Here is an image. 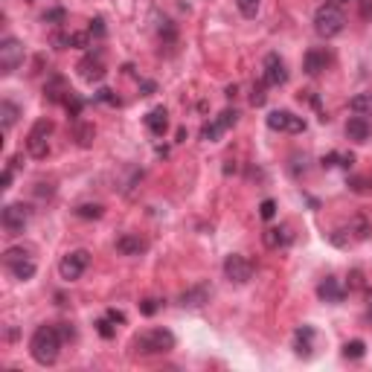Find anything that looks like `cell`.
Returning a JSON list of instances; mask_svg holds the SVG:
<instances>
[{"label":"cell","mask_w":372,"mask_h":372,"mask_svg":"<svg viewBox=\"0 0 372 372\" xmlns=\"http://www.w3.org/2000/svg\"><path fill=\"white\" fill-rule=\"evenodd\" d=\"M61 332H59V326H38L35 329V335L30 340V355H32V361L41 364V366H52L59 361V352H61Z\"/></svg>","instance_id":"obj_1"},{"label":"cell","mask_w":372,"mask_h":372,"mask_svg":"<svg viewBox=\"0 0 372 372\" xmlns=\"http://www.w3.org/2000/svg\"><path fill=\"white\" fill-rule=\"evenodd\" d=\"M134 355H166L175 349V335L169 329H146L131 343Z\"/></svg>","instance_id":"obj_2"},{"label":"cell","mask_w":372,"mask_h":372,"mask_svg":"<svg viewBox=\"0 0 372 372\" xmlns=\"http://www.w3.org/2000/svg\"><path fill=\"white\" fill-rule=\"evenodd\" d=\"M3 265H6V271L12 273L15 280H21V282H26V280H32L35 277V271H38V265H35V256H32V247H9V251L3 253Z\"/></svg>","instance_id":"obj_3"},{"label":"cell","mask_w":372,"mask_h":372,"mask_svg":"<svg viewBox=\"0 0 372 372\" xmlns=\"http://www.w3.org/2000/svg\"><path fill=\"white\" fill-rule=\"evenodd\" d=\"M343 26H346V18H343V12L337 3H323L320 9L314 12V32L320 38H335L343 32Z\"/></svg>","instance_id":"obj_4"},{"label":"cell","mask_w":372,"mask_h":372,"mask_svg":"<svg viewBox=\"0 0 372 372\" xmlns=\"http://www.w3.org/2000/svg\"><path fill=\"white\" fill-rule=\"evenodd\" d=\"M32 218V206L23 204V201H15V204H6L3 213H0V224H3L6 236H21L23 227L30 224Z\"/></svg>","instance_id":"obj_5"},{"label":"cell","mask_w":372,"mask_h":372,"mask_svg":"<svg viewBox=\"0 0 372 372\" xmlns=\"http://www.w3.org/2000/svg\"><path fill=\"white\" fill-rule=\"evenodd\" d=\"M50 134H52V119H38L35 126L30 128L26 134V151H30L32 157H47L50 151Z\"/></svg>","instance_id":"obj_6"},{"label":"cell","mask_w":372,"mask_h":372,"mask_svg":"<svg viewBox=\"0 0 372 372\" xmlns=\"http://www.w3.org/2000/svg\"><path fill=\"white\" fill-rule=\"evenodd\" d=\"M265 122H268L271 131H280V134H302V131H306V119L297 117L294 111H285V108L271 111L265 117Z\"/></svg>","instance_id":"obj_7"},{"label":"cell","mask_w":372,"mask_h":372,"mask_svg":"<svg viewBox=\"0 0 372 372\" xmlns=\"http://www.w3.org/2000/svg\"><path fill=\"white\" fill-rule=\"evenodd\" d=\"M88 265H90V253L88 251H70L59 262V277L64 282H76L81 273L88 271Z\"/></svg>","instance_id":"obj_8"},{"label":"cell","mask_w":372,"mask_h":372,"mask_svg":"<svg viewBox=\"0 0 372 372\" xmlns=\"http://www.w3.org/2000/svg\"><path fill=\"white\" fill-rule=\"evenodd\" d=\"M23 64V44L18 38H3L0 41V73L3 76H12Z\"/></svg>","instance_id":"obj_9"},{"label":"cell","mask_w":372,"mask_h":372,"mask_svg":"<svg viewBox=\"0 0 372 372\" xmlns=\"http://www.w3.org/2000/svg\"><path fill=\"white\" fill-rule=\"evenodd\" d=\"M236 122H239V111H236V108H227V111H222L218 117H213V122H206L204 131H201V137H204L206 143H218L233 126H236Z\"/></svg>","instance_id":"obj_10"},{"label":"cell","mask_w":372,"mask_h":372,"mask_svg":"<svg viewBox=\"0 0 372 372\" xmlns=\"http://www.w3.org/2000/svg\"><path fill=\"white\" fill-rule=\"evenodd\" d=\"M224 277L233 282V285H247L253 277V265L251 259H244L242 253H230L224 259Z\"/></svg>","instance_id":"obj_11"},{"label":"cell","mask_w":372,"mask_h":372,"mask_svg":"<svg viewBox=\"0 0 372 372\" xmlns=\"http://www.w3.org/2000/svg\"><path fill=\"white\" fill-rule=\"evenodd\" d=\"M262 81H265L268 88H280L288 81V67L280 59V52H268L265 61H262Z\"/></svg>","instance_id":"obj_12"},{"label":"cell","mask_w":372,"mask_h":372,"mask_svg":"<svg viewBox=\"0 0 372 372\" xmlns=\"http://www.w3.org/2000/svg\"><path fill=\"white\" fill-rule=\"evenodd\" d=\"M105 61H102V52H90V56H85L79 61V76L85 79V81H102L105 79Z\"/></svg>","instance_id":"obj_13"},{"label":"cell","mask_w":372,"mask_h":372,"mask_svg":"<svg viewBox=\"0 0 372 372\" xmlns=\"http://www.w3.org/2000/svg\"><path fill=\"white\" fill-rule=\"evenodd\" d=\"M117 251L122 256H140L148 251V242L140 236V233H126V236L117 239Z\"/></svg>","instance_id":"obj_14"},{"label":"cell","mask_w":372,"mask_h":372,"mask_svg":"<svg viewBox=\"0 0 372 372\" xmlns=\"http://www.w3.org/2000/svg\"><path fill=\"white\" fill-rule=\"evenodd\" d=\"M70 85H67V79L64 76H50V81H47V85H44V96H47V99L50 102H67V99H70Z\"/></svg>","instance_id":"obj_15"},{"label":"cell","mask_w":372,"mask_h":372,"mask_svg":"<svg viewBox=\"0 0 372 372\" xmlns=\"http://www.w3.org/2000/svg\"><path fill=\"white\" fill-rule=\"evenodd\" d=\"M329 61H332V56H329L326 50H309L306 52V59H302V70H306L309 76H320Z\"/></svg>","instance_id":"obj_16"},{"label":"cell","mask_w":372,"mask_h":372,"mask_svg":"<svg viewBox=\"0 0 372 372\" xmlns=\"http://www.w3.org/2000/svg\"><path fill=\"white\" fill-rule=\"evenodd\" d=\"M346 137L352 143H366L372 137V122L366 117H349L346 122Z\"/></svg>","instance_id":"obj_17"},{"label":"cell","mask_w":372,"mask_h":372,"mask_svg":"<svg viewBox=\"0 0 372 372\" xmlns=\"http://www.w3.org/2000/svg\"><path fill=\"white\" fill-rule=\"evenodd\" d=\"M210 297H213L210 285H195V288H189V291L181 294V306L184 309H201L204 302H210Z\"/></svg>","instance_id":"obj_18"},{"label":"cell","mask_w":372,"mask_h":372,"mask_svg":"<svg viewBox=\"0 0 372 372\" xmlns=\"http://www.w3.org/2000/svg\"><path fill=\"white\" fill-rule=\"evenodd\" d=\"M146 128L155 134V137H163L166 134V128H169V111L166 108H151V111L146 114Z\"/></svg>","instance_id":"obj_19"},{"label":"cell","mask_w":372,"mask_h":372,"mask_svg":"<svg viewBox=\"0 0 372 372\" xmlns=\"http://www.w3.org/2000/svg\"><path fill=\"white\" fill-rule=\"evenodd\" d=\"M317 297H320L323 302H340L343 297H346V291H343V285L335 277H326L320 285H317Z\"/></svg>","instance_id":"obj_20"},{"label":"cell","mask_w":372,"mask_h":372,"mask_svg":"<svg viewBox=\"0 0 372 372\" xmlns=\"http://www.w3.org/2000/svg\"><path fill=\"white\" fill-rule=\"evenodd\" d=\"M88 32H56L52 35V44L59 50H67V47H88Z\"/></svg>","instance_id":"obj_21"},{"label":"cell","mask_w":372,"mask_h":372,"mask_svg":"<svg viewBox=\"0 0 372 372\" xmlns=\"http://www.w3.org/2000/svg\"><path fill=\"white\" fill-rule=\"evenodd\" d=\"M265 244L273 247V251H277V247H288V244H291V230H288L285 224L265 230Z\"/></svg>","instance_id":"obj_22"},{"label":"cell","mask_w":372,"mask_h":372,"mask_svg":"<svg viewBox=\"0 0 372 372\" xmlns=\"http://www.w3.org/2000/svg\"><path fill=\"white\" fill-rule=\"evenodd\" d=\"M18 117H21V108L15 102H9V99L0 102V122H3V131H9L12 126H15Z\"/></svg>","instance_id":"obj_23"},{"label":"cell","mask_w":372,"mask_h":372,"mask_svg":"<svg viewBox=\"0 0 372 372\" xmlns=\"http://www.w3.org/2000/svg\"><path fill=\"white\" fill-rule=\"evenodd\" d=\"M349 108H352L358 117H372V90L352 96V99H349Z\"/></svg>","instance_id":"obj_24"},{"label":"cell","mask_w":372,"mask_h":372,"mask_svg":"<svg viewBox=\"0 0 372 372\" xmlns=\"http://www.w3.org/2000/svg\"><path fill=\"white\" fill-rule=\"evenodd\" d=\"M311 340H314V329L311 326H302L300 332H297V337H294V349H297V355H311Z\"/></svg>","instance_id":"obj_25"},{"label":"cell","mask_w":372,"mask_h":372,"mask_svg":"<svg viewBox=\"0 0 372 372\" xmlns=\"http://www.w3.org/2000/svg\"><path fill=\"white\" fill-rule=\"evenodd\" d=\"M236 6L244 18H256L259 9H262V0H236Z\"/></svg>","instance_id":"obj_26"},{"label":"cell","mask_w":372,"mask_h":372,"mask_svg":"<svg viewBox=\"0 0 372 372\" xmlns=\"http://www.w3.org/2000/svg\"><path fill=\"white\" fill-rule=\"evenodd\" d=\"M366 346H364V340H349L346 346H343V358H352V361H358V358H364Z\"/></svg>","instance_id":"obj_27"},{"label":"cell","mask_w":372,"mask_h":372,"mask_svg":"<svg viewBox=\"0 0 372 372\" xmlns=\"http://www.w3.org/2000/svg\"><path fill=\"white\" fill-rule=\"evenodd\" d=\"M76 215H81V218H102V206L99 204H81L76 210Z\"/></svg>","instance_id":"obj_28"},{"label":"cell","mask_w":372,"mask_h":372,"mask_svg":"<svg viewBox=\"0 0 372 372\" xmlns=\"http://www.w3.org/2000/svg\"><path fill=\"white\" fill-rule=\"evenodd\" d=\"M76 137H79L81 146H90V140H93V126H79V128H76Z\"/></svg>","instance_id":"obj_29"},{"label":"cell","mask_w":372,"mask_h":372,"mask_svg":"<svg viewBox=\"0 0 372 372\" xmlns=\"http://www.w3.org/2000/svg\"><path fill=\"white\" fill-rule=\"evenodd\" d=\"M259 215L265 218V222H268V218H273V215H277V204H273L271 198H268V201H262V206H259Z\"/></svg>","instance_id":"obj_30"},{"label":"cell","mask_w":372,"mask_h":372,"mask_svg":"<svg viewBox=\"0 0 372 372\" xmlns=\"http://www.w3.org/2000/svg\"><path fill=\"white\" fill-rule=\"evenodd\" d=\"M265 88H268V85L262 81V85H259V88H253V93H251V102H253L256 108H259V105H265Z\"/></svg>","instance_id":"obj_31"},{"label":"cell","mask_w":372,"mask_h":372,"mask_svg":"<svg viewBox=\"0 0 372 372\" xmlns=\"http://www.w3.org/2000/svg\"><path fill=\"white\" fill-rule=\"evenodd\" d=\"M96 329H99L102 337H114V329H111V317H105V320L96 323Z\"/></svg>","instance_id":"obj_32"},{"label":"cell","mask_w":372,"mask_h":372,"mask_svg":"<svg viewBox=\"0 0 372 372\" xmlns=\"http://www.w3.org/2000/svg\"><path fill=\"white\" fill-rule=\"evenodd\" d=\"M59 332H61L64 340H73V337H76V329H73L70 323H59Z\"/></svg>","instance_id":"obj_33"},{"label":"cell","mask_w":372,"mask_h":372,"mask_svg":"<svg viewBox=\"0 0 372 372\" xmlns=\"http://www.w3.org/2000/svg\"><path fill=\"white\" fill-rule=\"evenodd\" d=\"M140 311H143V314H155V311H157V300H143V302H140Z\"/></svg>","instance_id":"obj_34"},{"label":"cell","mask_w":372,"mask_h":372,"mask_svg":"<svg viewBox=\"0 0 372 372\" xmlns=\"http://www.w3.org/2000/svg\"><path fill=\"white\" fill-rule=\"evenodd\" d=\"M90 32L102 38V35H105V21H102V18H96V21H93V26H90Z\"/></svg>","instance_id":"obj_35"},{"label":"cell","mask_w":372,"mask_h":372,"mask_svg":"<svg viewBox=\"0 0 372 372\" xmlns=\"http://www.w3.org/2000/svg\"><path fill=\"white\" fill-rule=\"evenodd\" d=\"M96 99H102V102H111V105H114V102H117V96H114L111 90H99V93H96Z\"/></svg>","instance_id":"obj_36"},{"label":"cell","mask_w":372,"mask_h":372,"mask_svg":"<svg viewBox=\"0 0 372 372\" xmlns=\"http://www.w3.org/2000/svg\"><path fill=\"white\" fill-rule=\"evenodd\" d=\"M9 184H12V166L3 172V177H0V189H9Z\"/></svg>","instance_id":"obj_37"},{"label":"cell","mask_w":372,"mask_h":372,"mask_svg":"<svg viewBox=\"0 0 372 372\" xmlns=\"http://www.w3.org/2000/svg\"><path fill=\"white\" fill-rule=\"evenodd\" d=\"M59 18H64V12H61V9H56V12H50V15H44V21H59Z\"/></svg>","instance_id":"obj_38"}]
</instances>
